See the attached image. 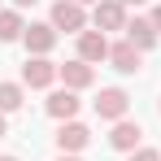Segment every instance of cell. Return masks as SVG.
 <instances>
[{"instance_id":"cell-6","label":"cell","mask_w":161,"mask_h":161,"mask_svg":"<svg viewBox=\"0 0 161 161\" xmlns=\"http://www.w3.org/2000/svg\"><path fill=\"white\" fill-rule=\"evenodd\" d=\"M139 139H144V126H139V122H131V118L113 122V135H109V144H113L118 153H135V148H139Z\"/></svg>"},{"instance_id":"cell-19","label":"cell","mask_w":161,"mask_h":161,"mask_svg":"<svg viewBox=\"0 0 161 161\" xmlns=\"http://www.w3.org/2000/svg\"><path fill=\"white\" fill-rule=\"evenodd\" d=\"M4 131H9V126H4V113H0V135H4Z\"/></svg>"},{"instance_id":"cell-5","label":"cell","mask_w":161,"mask_h":161,"mask_svg":"<svg viewBox=\"0 0 161 161\" xmlns=\"http://www.w3.org/2000/svg\"><path fill=\"white\" fill-rule=\"evenodd\" d=\"M22 44H26V53L48 57V53H53V44H57L53 22H31V26H26V35H22Z\"/></svg>"},{"instance_id":"cell-16","label":"cell","mask_w":161,"mask_h":161,"mask_svg":"<svg viewBox=\"0 0 161 161\" xmlns=\"http://www.w3.org/2000/svg\"><path fill=\"white\" fill-rule=\"evenodd\" d=\"M148 22H153V26H157V35H161V4L153 9V18H148Z\"/></svg>"},{"instance_id":"cell-8","label":"cell","mask_w":161,"mask_h":161,"mask_svg":"<svg viewBox=\"0 0 161 161\" xmlns=\"http://www.w3.org/2000/svg\"><path fill=\"white\" fill-rule=\"evenodd\" d=\"M109 61H113V70H118V74H139V48H135L131 39L109 44Z\"/></svg>"},{"instance_id":"cell-15","label":"cell","mask_w":161,"mask_h":161,"mask_svg":"<svg viewBox=\"0 0 161 161\" xmlns=\"http://www.w3.org/2000/svg\"><path fill=\"white\" fill-rule=\"evenodd\" d=\"M131 161H161V153H157V148H135Z\"/></svg>"},{"instance_id":"cell-2","label":"cell","mask_w":161,"mask_h":161,"mask_svg":"<svg viewBox=\"0 0 161 161\" xmlns=\"http://www.w3.org/2000/svg\"><path fill=\"white\" fill-rule=\"evenodd\" d=\"M83 26H87V13H83V4H74V0H57V4H53V31L83 35Z\"/></svg>"},{"instance_id":"cell-11","label":"cell","mask_w":161,"mask_h":161,"mask_svg":"<svg viewBox=\"0 0 161 161\" xmlns=\"http://www.w3.org/2000/svg\"><path fill=\"white\" fill-rule=\"evenodd\" d=\"M74 113H79V96H74L70 87L48 96V118H57V122H74Z\"/></svg>"},{"instance_id":"cell-22","label":"cell","mask_w":161,"mask_h":161,"mask_svg":"<svg viewBox=\"0 0 161 161\" xmlns=\"http://www.w3.org/2000/svg\"><path fill=\"white\" fill-rule=\"evenodd\" d=\"M0 161H18V157H0Z\"/></svg>"},{"instance_id":"cell-12","label":"cell","mask_w":161,"mask_h":161,"mask_svg":"<svg viewBox=\"0 0 161 161\" xmlns=\"http://www.w3.org/2000/svg\"><path fill=\"white\" fill-rule=\"evenodd\" d=\"M126 39H131L139 53H148V48L157 44V26H153L148 18H135V22H126Z\"/></svg>"},{"instance_id":"cell-7","label":"cell","mask_w":161,"mask_h":161,"mask_svg":"<svg viewBox=\"0 0 161 161\" xmlns=\"http://www.w3.org/2000/svg\"><path fill=\"white\" fill-rule=\"evenodd\" d=\"M87 139H92V131H87L83 122H61V126H57V148H61V153H83Z\"/></svg>"},{"instance_id":"cell-21","label":"cell","mask_w":161,"mask_h":161,"mask_svg":"<svg viewBox=\"0 0 161 161\" xmlns=\"http://www.w3.org/2000/svg\"><path fill=\"white\" fill-rule=\"evenodd\" d=\"M122 4H144V0H122Z\"/></svg>"},{"instance_id":"cell-20","label":"cell","mask_w":161,"mask_h":161,"mask_svg":"<svg viewBox=\"0 0 161 161\" xmlns=\"http://www.w3.org/2000/svg\"><path fill=\"white\" fill-rule=\"evenodd\" d=\"M74 4H100V0H74Z\"/></svg>"},{"instance_id":"cell-4","label":"cell","mask_w":161,"mask_h":161,"mask_svg":"<svg viewBox=\"0 0 161 161\" xmlns=\"http://www.w3.org/2000/svg\"><path fill=\"white\" fill-rule=\"evenodd\" d=\"M92 22H96V31H126V4L122 0H100Z\"/></svg>"},{"instance_id":"cell-3","label":"cell","mask_w":161,"mask_h":161,"mask_svg":"<svg viewBox=\"0 0 161 161\" xmlns=\"http://www.w3.org/2000/svg\"><path fill=\"white\" fill-rule=\"evenodd\" d=\"M57 70H61V65H53L48 57H26L22 83H26V87H53V83H57Z\"/></svg>"},{"instance_id":"cell-14","label":"cell","mask_w":161,"mask_h":161,"mask_svg":"<svg viewBox=\"0 0 161 161\" xmlns=\"http://www.w3.org/2000/svg\"><path fill=\"white\" fill-rule=\"evenodd\" d=\"M22 109V83H0V113H18Z\"/></svg>"},{"instance_id":"cell-1","label":"cell","mask_w":161,"mask_h":161,"mask_svg":"<svg viewBox=\"0 0 161 161\" xmlns=\"http://www.w3.org/2000/svg\"><path fill=\"white\" fill-rule=\"evenodd\" d=\"M126 109H131V96L122 87H100V96H96V118L100 122H122Z\"/></svg>"},{"instance_id":"cell-18","label":"cell","mask_w":161,"mask_h":161,"mask_svg":"<svg viewBox=\"0 0 161 161\" xmlns=\"http://www.w3.org/2000/svg\"><path fill=\"white\" fill-rule=\"evenodd\" d=\"M57 161H79V157H74V153H61V157H57Z\"/></svg>"},{"instance_id":"cell-13","label":"cell","mask_w":161,"mask_h":161,"mask_svg":"<svg viewBox=\"0 0 161 161\" xmlns=\"http://www.w3.org/2000/svg\"><path fill=\"white\" fill-rule=\"evenodd\" d=\"M22 35H26L22 18H18L13 9H0V39H4V44H13V39H22Z\"/></svg>"},{"instance_id":"cell-17","label":"cell","mask_w":161,"mask_h":161,"mask_svg":"<svg viewBox=\"0 0 161 161\" xmlns=\"http://www.w3.org/2000/svg\"><path fill=\"white\" fill-rule=\"evenodd\" d=\"M13 4H18V9H31V4H39V0H13Z\"/></svg>"},{"instance_id":"cell-9","label":"cell","mask_w":161,"mask_h":161,"mask_svg":"<svg viewBox=\"0 0 161 161\" xmlns=\"http://www.w3.org/2000/svg\"><path fill=\"white\" fill-rule=\"evenodd\" d=\"M57 79L65 83L70 92H83V87H92V79H96V70H92L87 61H65V65L57 70Z\"/></svg>"},{"instance_id":"cell-10","label":"cell","mask_w":161,"mask_h":161,"mask_svg":"<svg viewBox=\"0 0 161 161\" xmlns=\"http://www.w3.org/2000/svg\"><path fill=\"white\" fill-rule=\"evenodd\" d=\"M109 57V39H105V31H83L79 35V61H105Z\"/></svg>"},{"instance_id":"cell-23","label":"cell","mask_w":161,"mask_h":161,"mask_svg":"<svg viewBox=\"0 0 161 161\" xmlns=\"http://www.w3.org/2000/svg\"><path fill=\"white\" fill-rule=\"evenodd\" d=\"M157 109H161V105H157Z\"/></svg>"}]
</instances>
